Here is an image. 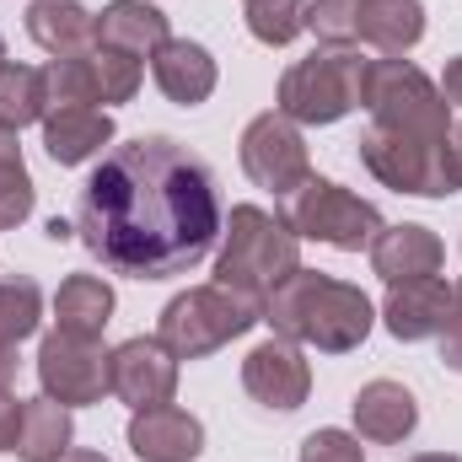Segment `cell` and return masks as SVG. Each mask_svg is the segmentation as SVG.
I'll use <instances>...</instances> for the list:
<instances>
[{
  "instance_id": "cell-1",
  "label": "cell",
  "mask_w": 462,
  "mask_h": 462,
  "mask_svg": "<svg viewBox=\"0 0 462 462\" xmlns=\"http://www.w3.org/2000/svg\"><path fill=\"white\" fill-rule=\"evenodd\" d=\"M221 226L210 167L167 134L114 145L76 199L81 247L124 280H178L199 269Z\"/></svg>"
},
{
  "instance_id": "cell-2",
  "label": "cell",
  "mask_w": 462,
  "mask_h": 462,
  "mask_svg": "<svg viewBox=\"0 0 462 462\" xmlns=\"http://www.w3.org/2000/svg\"><path fill=\"white\" fill-rule=\"evenodd\" d=\"M263 323L291 339V345H312L323 355H349L365 345L376 307L360 285H345L323 269H291L269 296H263Z\"/></svg>"
},
{
  "instance_id": "cell-3",
  "label": "cell",
  "mask_w": 462,
  "mask_h": 462,
  "mask_svg": "<svg viewBox=\"0 0 462 462\" xmlns=\"http://www.w3.org/2000/svg\"><path fill=\"white\" fill-rule=\"evenodd\" d=\"M291 269H301V236L285 226V216H269L258 205H236L231 221L221 226L216 285L263 301Z\"/></svg>"
},
{
  "instance_id": "cell-4",
  "label": "cell",
  "mask_w": 462,
  "mask_h": 462,
  "mask_svg": "<svg viewBox=\"0 0 462 462\" xmlns=\"http://www.w3.org/2000/svg\"><path fill=\"white\" fill-rule=\"evenodd\" d=\"M360 108L371 114V124L414 134V140H430V145H447V134H452V108H447L441 87L420 65L393 60V54L387 60H365Z\"/></svg>"
},
{
  "instance_id": "cell-5",
  "label": "cell",
  "mask_w": 462,
  "mask_h": 462,
  "mask_svg": "<svg viewBox=\"0 0 462 462\" xmlns=\"http://www.w3.org/2000/svg\"><path fill=\"white\" fill-rule=\"evenodd\" d=\"M253 323H263V301L226 291V285H194L162 307L156 339L178 360H205V355L226 349L231 339H242Z\"/></svg>"
},
{
  "instance_id": "cell-6",
  "label": "cell",
  "mask_w": 462,
  "mask_h": 462,
  "mask_svg": "<svg viewBox=\"0 0 462 462\" xmlns=\"http://www.w3.org/2000/svg\"><path fill=\"white\" fill-rule=\"evenodd\" d=\"M365 92V60L355 49H323L296 60L280 76V114L291 124H339L345 114L360 108Z\"/></svg>"
},
{
  "instance_id": "cell-7",
  "label": "cell",
  "mask_w": 462,
  "mask_h": 462,
  "mask_svg": "<svg viewBox=\"0 0 462 462\" xmlns=\"http://www.w3.org/2000/svg\"><path fill=\"white\" fill-rule=\"evenodd\" d=\"M285 226L307 242H328L339 253H360L376 242V231L387 226L382 210L360 194H349L328 178H307L291 199H285Z\"/></svg>"
},
{
  "instance_id": "cell-8",
  "label": "cell",
  "mask_w": 462,
  "mask_h": 462,
  "mask_svg": "<svg viewBox=\"0 0 462 462\" xmlns=\"http://www.w3.org/2000/svg\"><path fill=\"white\" fill-rule=\"evenodd\" d=\"M360 162L393 194H414V199H447L452 194L447 145H430V140H414V134H398V129L371 124L360 134Z\"/></svg>"
},
{
  "instance_id": "cell-9",
  "label": "cell",
  "mask_w": 462,
  "mask_h": 462,
  "mask_svg": "<svg viewBox=\"0 0 462 462\" xmlns=\"http://www.w3.org/2000/svg\"><path fill=\"white\" fill-rule=\"evenodd\" d=\"M242 172L269 189L274 199H291L307 178H312V162H307V140L291 118L280 114H258L242 129Z\"/></svg>"
},
{
  "instance_id": "cell-10",
  "label": "cell",
  "mask_w": 462,
  "mask_h": 462,
  "mask_svg": "<svg viewBox=\"0 0 462 462\" xmlns=\"http://www.w3.org/2000/svg\"><path fill=\"white\" fill-rule=\"evenodd\" d=\"M38 382H43V398L65 403V409L103 403V393H108V349H103V339H76V334H60V328L43 334Z\"/></svg>"
},
{
  "instance_id": "cell-11",
  "label": "cell",
  "mask_w": 462,
  "mask_h": 462,
  "mask_svg": "<svg viewBox=\"0 0 462 462\" xmlns=\"http://www.w3.org/2000/svg\"><path fill=\"white\" fill-rule=\"evenodd\" d=\"M108 393L118 403H129L134 414L172 403V393H178V355L162 345L156 334L151 339L145 334L124 339L118 349H108Z\"/></svg>"
},
{
  "instance_id": "cell-12",
  "label": "cell",
  "mask_w": 462,
  "mask_h": 462,
  "mask_svg": "<svg viewBox=\"0 0 462 462\" xmlns=\"http://www.w3.org/2000/svg\"><path fill=\"white\" fill-rule=\"evenodd\" d=\"M242 387H247L253 403L291 414V409H301L307 393H312V365L301 360V349L291 345V339L274 334V339H263V345L247 349V360H242Z\"/></svg>"
},
{
  "instance_id": "cell-13",
  "label": "cell",
  "mask_w": 462,
  "mask_h": 462,
  "mask_svg": "<svg viewBox=\"0 0 462 462\" xmlns=\"http://www.w3.org/2000/svg\"><path fill=\"white\" fill-rule=\"evenodd\" d=\"M447 312H452V285L441 274H420V280L387 285V301H382V323H387V334L398 345L441 339Z\"/></svg>"
},
{
  "instance_id": "cell-14",
  "label": "cell",
  "mask_w": 462,
  "mask_h": 462,
  "mask_svg": "<svg viewBox=\"0 0 462 462\" xmlns=\"http://www.w3.org/2000/svg\"><path fill=\"white\" fill-rule=\"evenodd\" d=\"M129 452L140 462H194L205 452V425L189 409H140L129 420Z\"/></svg>"
},
{
  "instance_id": "cell-15",
  "label": "cell",
  "mask_w": 462,
  "mask_h": 462,
  "mask_svg": "<svg viewBox=\"0 0 462 462\" xmlns=\"http://www.w3.org/2000/svg\"><path fill=\"white\" fill-rule=\"evenodd\" d=\"M414 425H420V403H414V393L403 382L382 376V382H365L355 393V430H360V441L398 447V441L414 436Z\"/></svg>"
},
{
  "instance_id": "cell-16",
  "label": "cell",
  "mask_w": 462,
  "mask_h": 462,
  "mask_svg": "<svg viewBox=\"0 0 462 462\" xmlns=\"http://www.w3.org/2000/svg\"><path fill=\"white\" fill-rule=\"evenodd\" d=\"M97 22V49H118L129 60H156L162 43H172V27H167V11L145 5V0H114L103 5Z\"/></svg>"
},
{
  "instance_id": "cell-17",
  "label": "cell",
  "mask_w": 462,
  "mask_h": 462,
  "mask_svg": "<svg viewBox=\"0 0 462 462\" xmlns=\"http://www.w3.org/2000/svg\"><path fill=\"white\" fill-rule=\"evenodd\" d=\"M441 258H447V247H441V236L430 226H382L376 242H371V269H376L387 285L436 274Z\"/></svg>"
},
{
  "instance_id": "cell-18",
  "label": "cell",
  "mask_w": 462,
  "mask_h": 462,
  "mask_svg": "<svg viewBox=\"0 0 462 462\" xmlns=\"http://www.w3.org/2000/svg\"><path fill=\"white\" fill-rule=\"evenodd\" d=\"M151 70H156L162 97H167V103H178V108H199V103L216 92V60H210V49H205V43L172 38V43H162V49H156Z\"/></svg>"
},
{
  "instance_id": "cell-19",
  "label": "cell",
  "mask_w": 462,
  "mask_h": 462,
  "mask_svg": "<svg viewBox=\"0 0 462 462\" xmlns=\"http://www.w3.org/2000/svg\"><path fill=\"white\" fill-rule=\"evenodd\" d=\"M114 140V114L103 108H49L43 114V151L54 167H81Z\"/></svg>"
},
{
  "instance_id": "cell-20",
  "label": "cell",
  "mask_w": 462,
  "mask_h": 462,
  "mask_svg": "<svg viewBox=\"0 0 462 462\" xmlns=\"http://www.w3.org/2000/svg\"><path fill=\"white\" fill-rule=\"evenodd\" d=\"M27 38L43 54L70 60V54H92L97 49V22L76 0H32L27 5Z\"/></svg>"
},
{
  "instance_id": "cell-21",
  "label": "cell",
  "mask_w": 462,
  "mask_h": 462,
  "mask_svg": "<svg viewBox=\"0 0 462 462\" xmlns=\"http://www.w3.org/2000/svg\"><path fill=\"white\" fill-rule=\"evenodd\" d=\"M114 323V285L97 274H70L54 291V328L76 334V339H103V328Z\"/></svg>"
},
{
  "instance_id": "cell-22",
  "label": "cell",
  "mask_w": 462,
  "mask_h": 462,
  "mask_svg": "<svg viewBox=\"0 0 462 462\" xmlns=\"http://www.w3.org/2000/svg\"><path fill=\"white\" fill-rule=\"evenodd\" d=\"M76 441L70 409L54 398H27L22 403V430H16V457L22 462H60Z\"/></svg>"
},
{
  "instance_id": "cell-23",
  "label": "cell",
  "mask_w": 462,
  "mask_h": 462,
  "mask_svg": "<svg viewBox=\"0 0 462 462\" xmlns=\"http://www.w3.org/2000/svg\"><path fill=\"white\" fill-rule=\"evenodd\" d=\"M360 38L382 54H409L425 38L420 0H360Z\"/></svg>"
},
{
  "instance_id": "cell-24",
  "label": "cell",
  "mask_w": 462,
  "mask_h": 462,
  "mask_svg": "<svg viewBox=\"0 0 462 462\" xmlns=\"http://www.w3.org/2000/svg\"><path fill=\"white\" fill-rule=\"evenodd\" d=\"M49 114V76L38 65H0V124L5 129H27L43 124Z\"/></svg>"
},
{
  "instance_id": "cell-25",
  "label": "cell",
  "mask_w": 462,
  "mask_h": 462,
  "mask_svg": "<svg viewBox=\"0 0 462 462\" xmlns=\"http://www.w3.org/2000/svg\"><path fill=\"white\" fill-rule=\"evenodd\" d=\"M32 199H38V189H32V178H27L22 140H16V129L0 124V231L22 226V221L32 216Z\"/></svg>"
},
{
  "instance_id": "cell-26",
  "label": "cell",
  "mask_w": 462,
  "mask_h": 462,
  "mask_svg": "<svg viewBox=\"0 0 462 462\" xmlns=\"http://www.w3.org/2000/svg\"><path fill=\"white\" fill-rule=\"evenodd\" d=\"M43 323V291L16 274V280H0V349H16L22 339H32Z\"/></svg>"
},
{
  "instance_id": "cell-27",
  "label": "cell",
  "mask_w": 462,
  "mask_h": 462,
  "mask_svg": "<svg viewBox=\"0 0 462 462\" xmlns=\"http://www.w3.org/2000/svg\"><path fill=\"white\" fill-rule=\"evenodd\" d=\"M49 108H92L97 103V76H92V54H70V60H49Z\"/></svg>"
},
{
  "instance_id": "cell-28",
  "label": "cell",
  "mask_w": 462,
  "mask_h": 462,
  "mask_svg": "<svg viewBox=\"0 0 462 462\" xmlns=\"http://www.w3.org/2000/svg\"><path fill=\"white\" fill-rule=\"evenodd\" d=\"M247 32L269 49H285L296 32H307V0H247Z\"/></svg>"
},
{
  "instance_id": "cell-29",
  "label": "cell",
  "mask_w": 462,
  "mask_h": 462,
  "mask_svg": "<svg viewBox=\"0 0 462 462\" xmlns=\"http://www.w3.org/2000/svg\"><path fill=\"white\" fill-rule=\"evenodd\" d=\"M307 32L328 49L360 43V0H307Z\"/></svg>"
},
{
  "instance_id": "cell-30",
  "label": "cell",
  "mask_w": 462,
  "mask_h": 462,
  "mask_svg": "<svg viewBox=\"0 0 462 462\" xmlns=\"http://www.w3.org/2000/svg\"><path fill=\"white\" fill-rule=\"evenodd\" d=\"M92 76H97V103H129L140 92V60L118 49H92Z\"/></svg>"
},
{
  "instance_id": "cell-31",
  "label": "cell",
  "mask_w": 462,
  "mask_h": 462,
  "mask_svg": "<svg viewBox=\"0 0 462 462\" xmlns=\"http://www.w3.org/2000/svg\"><path fill=\"white\" fill-rule=\"evenodd\" d=\"M301 462H365V452H360V436L349 430H312L301 441Z\"/></svg>"
},
{
  "instance_id": "cell-32",
  "label": "cell",
  "mask_w": 462,
  "mask_h": 462,
  "mask_svg": "<svg viewBox=\"0 0 462 462\" xmlns=\"http://www.w3.org/2000/svg\"><path fill=\"white\" fill-rule=\"evenodd\" d=\"M441 360L462 371V280L452 285V312H447V328H441Z\"/></svg>"
},
{
  "instance_id": "cell-33",
  "label": "cell",
  "mask_w": 462,
  "mask_h": 462,
  "mask_svg": "<svg viewBox=\"0 0 462 462\" xmlns=\"http://www.w3.org/2000/svg\"><path fill=\"white\" fill-rule=\"evenodd\" d=\"M16 430H22V398L0 393V452H16Z\"/></svg>"
},
{
  "instance_id": "cell-34",
  "label": "cell",
  "mask_w": 462,
  "mask_h": 462,
  "mask_svg": "<svg viewBox=\"0 0 462 462\" xmlns=\"http://www.w3.org/2000/svg\"><path fill=\"white\" fill-rule=\"evenodd\" d=\"M441 97H447V108H462V54L447 60V70H441Z\"/></svg>"
},
{
  "instance_id": "cell-35",
  "label": "cell",
  "mask_w": 462,
  "mask_h": 462,
  "mask_svg": "<svg viewBox=\"0 0 462 462\" xmlns=\"http://www.w3.org/2000/svg\"><path fill=\"white\" fill-rule=\"evenodd\" d=\"M447 178H452V194H462V129L447 134Z\"/></svg>"
},
{
  "instance_id": "cell-36",
  "label": "cell",
  "mask_w": 462,
  "mask_h": 462,
  "mask_svg": "<svg viewBox=\"0 0 462 462\" xmlns=\"http://www.w3.org/2000/svg\"><path fill=\"white\" fill-rule=\"evenodd\" d=\"M16 382V349H0V393H11Z\"/></svg>"
},
{
  "instance_id": "cell-37",
  "label": "cell",
  "mask_w": 462,
  "mask_h": 462,
  "mask_svg": "<svg viewBox=\"0 0 462 462\" xmlns=\"http://www.w3.org/2000/svg\"><path fill=\"white\" fill-rule=\"evenodd\" d=\"M60 462H108V457H103V452H65Z\"/></svg>"
},
{
  "instance_id": "cell-38",
  "label": "cell",
  "mask_w": 462,
  "mask_h": 462,
  "mask_svg": "<svg viewBox=\"0 0 462 462\" xmlns=\"http://www.w3.org/2000/svg\"><path fill=\"white\" fill-rule=\"evenodd\" d=\"M409 462H462V457H452V452H420V457H409Z\"/></svg>"
},
{
  "instance_id": "cell-39",
  "label": "cell",
  "mask_w": 462,
  "mask_h": 462,
  "mask_svg": "<svg viewBox=\"0 0 462 462\" xmlns=\"http://www.w3.org/2000/svg\"><path fill=\"white\" fill-rule=\"evenodd\" d=\"M0 65H5V43H0Z\"/></svg>"
}]
</instances>
